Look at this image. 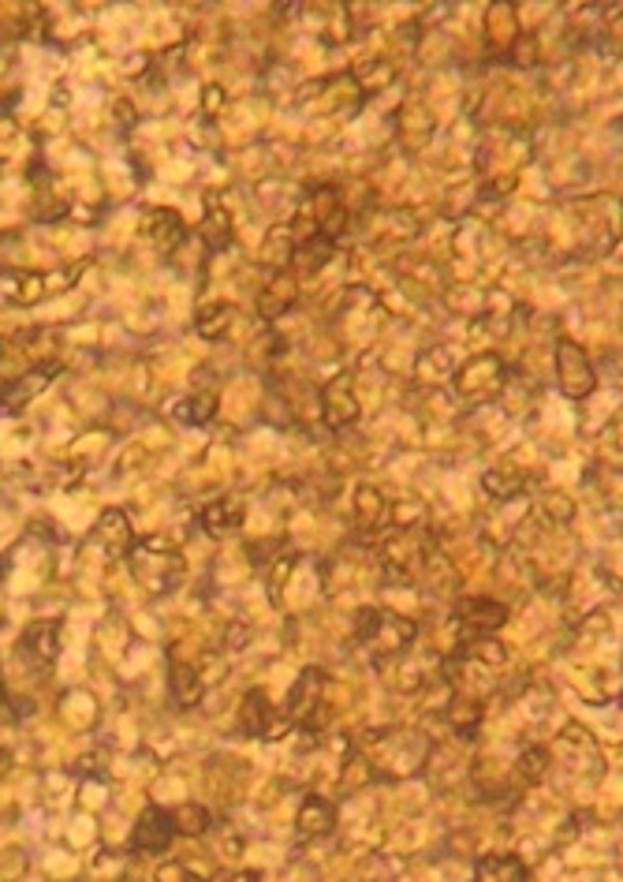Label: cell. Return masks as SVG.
I'll use <instances>...</instances> for the list:
<instances>
[{
    "label": "cell",
    "mask_w": 623,
    "mask_h": 882,
    "mask_svg": "<svg viewBox=\"0 0 623 882\" xmlns=\"http://www.w3.org/2000/svg\"><path fill=\"white\" fill-rule=\"evenodd\" d=\"M240 725H243L246 737H270V729H273V703H270V695H265L262 689L246 692Z\"/></svg>",
    "instance_id": "cell-14"
},
{
    "label": "cell",
    "mask_w": 623,
    "mask_h": 882,
    "mask_svg": "<svg viewBox=\"0 0 623 882\" xmlns=\"http://www.w3.org/2000/svg\"><path fill=\"white\" fill-rule=\"evenodd\" d=\"M172 838H176L172 816H168L165 808H150V811H142V819H138L131 849L135 852H165L168 846H172Z\"/></svg>",
    "instance_id": "cell-8"
},
{
    "label": "cell",
    "mask_w": 623,
    "mask_h": 882,
    "mask_svg": "<svg viewBox=\"0 0 623 882\" xmlns=\"http://www.w3.org/2000/svg\"><path fill=\"white\" fill-rule=\"evenodd\" d=\"M4 759H8V756H4V748H0V767H4Z\"/></svg>",
    "instance_id": "cell-27"
},
{
    "label": "cell",
    "mask_w": 623,
    "mask_h": 882,
    "mask_svg": "<svg viewBox=\"0 0 623 882\" xmlns=\"http://www.w3.org/2000/svg\"><path fill=\"white\" fill-rule=\"evenodd\" d=\"M321 703H325L321 670H303V678L292 689V700H288V718L295 725H303V729H314V725H318V714H321Z\"/></svg>",
    "instance_id": "cell-7"
},
{
    "label": "cell",
    "mask_w": 623,
    "mask_h": 882,
    "mask_svg": "<svg viewBox=\"0 0 623 882\" xmlns=\"http://www.w3.org/2000/svg\"><path fill=\"white\" fill-rule=\"evenodd\" d=\"M232 318H235V311L229 307V303H217V307L202 311V322H198V329H202V337L217 340V337H224V333H229Z\"/></svg>",
    "instance_id": "cell-22"
},
{
    "label": "cell",
    "mask_w": 623,
    "mask_h": 882,
    "mask_svg": "<svg viewBox=\"0 0 623 882\" xmlns=\"http://www.w3.org/2000/svg\"><path fill=\"white\" fill-rule=\"evenodd\" d=\"M482 486H486L493 497H500V502H511V497H519L522 490L530 486V479L522 472H508V468H493V472L482 475Z\"/></svg>",
    "instance_id": "cell-18"
},
{
    "label": "cell",
    "mask_w": 623,
    "mask_h": 882,
    "mask_svg": "<svg viewBox=\"0 0 623 882\" xmlns=\"http://www.w3.org/2000/svg\"><path fill=\"white\" fill-rule=\"evenodd\" d=\"M19 654H23V662L31 665V670H49V665L56 662V624L42 621V624H34V629H27L23 643H19Z\"/></svg>",
    "instance_id": "cell-9"
},
{
    "label": "cell",
    "mask_w": 623,
    "mask_h": 882,
    "mask_svg": "<svg viewBox=\"0 0 623 882\" xmlns=\"http://www.w3.org/2000/svg\"><path fill=\"white\" fill-rule=\"evenodd\" d=\"M384 513H389V502H384L378 490L373 486L355 490V516H359L362 527H378L384 521Z\"/></svg>",
    "instance_id": "cell-19"
},
{
    "label": "cell",
    "mask_w": 623,
    "mask_h": 882,
    "mask_svg": "<svg viewBox=\"0 0 623 882\" xmlns=\"http://www.w3.org/2000/svg\"><path fill=\"white\" fill-rule=\"evenodd\" d=\"M414 636H419V624L408 621V617H400V613H389V610H362L359 624H355V640L362 643V651L370 654L378 665L408 654Z\"/></svg>",
    "instance_id": "cell-1"
},
{
    "label": "cell",
    "mask_w": 623,
    "mask_h": 882,
    "mask_svg": "<svg viewBox=\"0 0 623 882\" xmlns=\"http://www.w3.org/2000/svg\"><path fill=\"white\" fill-rule=\"evenodd\" d=\"M552 363H557V378H560L563 397L582 400V397H590L593 389H598V370H593L590 356L576 345V340H560L557 359H552Z\"/></svg>",
    "instance_id": "cell-4"
},
{
    "label": "cell",
    "mask_w": 623,
    "mask_h": 882,
    "mask_svg": "<svg viewBox=\"0 0 623 882\" xmlns=\"http://www.w3.org/2000/svg\"><path fill=\"white\" fill-rule=\"evenodd\" d=\"M94 538H97V543H108V554H113V557H131V550H135L131 524H127V516L116 513V508H113V513H105L102 521H97Z\"/></svg>",
    "instance_id": "cell-12"
},
{
    "label": "cell",
    "mask_w": 623,
    "mask_h": 882,
    "mask_svg": "<svg viewBox=\"0 0 623 882\" xmlns=\"http://www.w3.org/2000/svg\"><path fill=\"white\" fill-rule=\"evenodd\" d=\"M127 561H131L135 580L142 584L146 591H168V587H176V580H180V573H183L180 554L161 550L157 543H142V546L135 543V550Z\"/></svg>",
    "instance_id": "cell-3"
},
{
    "label": "cell",
    "mask_w": 623,
    "mask_h": 882,
    "mask_svg": "<svg viewBox=\"0 0 623 882\" xmlns=\"http://www.w3.org/2000/svg\"><path fill=\"white\" fill-rule=\"evenodd\" d=\"M516 4H493L486 15V42L500 53H511V45L519 42V19Z\"/></svg>",
    "instance_id": "cell-10"
},
{
    "label": "cell",
    "mask_w": 623,
    "mask_h": 882,
    "mask_svg": "<svg viewBox=\"0 0 623 882\" xmlns=\"http://www.w3.org/2000/svg\"><path fill=\"white\" fill-rule=\"evenodd\" d=\"M157 882H202V879L191 875L183 864H161V871H157Z\"/></svg>",
    "instance_id": "cell-26"
},
{
    "label": "cell",
    "mask_w": 623,
    "mask_h": 882,
    "mask_svg": "<svg viewBox=\"0 0 623 882\" xmlns=\"http://www.w3.org/2000/svg\"><path fill=\"white\" fill-rule=\"evenodd\" d=\"M508 386V367L497 351H482V356L467 359L456 370V389L463 400H474V405H489L497 400Z\"/></svg>",
    "instance_id": "cell-2"
},
{
    "label": "cell",
    "mask_w": 623,
    "mask_h": 882,
    "mask_svg": "<svg viewBox=\"0 0 623 882\" xmlns=\"http://www.w3.org/2000/svg\"><path fill=\"white\" fill-rule=\"evenodd\" d=\"M541 508H546V516H549V524H568L571 521V513H576V505L568 502L563 494H549V497H541Z\"/></svg>",
    "instance_id": "cell-25"
},
{
    "label": "cell",
    "mask_w": 623,
    "mask_h": 882,
    "mask_svg": "<svg viewBox=\"0 0 623 882\" xmlns=\"http://www.w3.org/2000/svg\"><path fill=\"white\" fill-rule=\"evenodd\" d=\"M172 827L176 834H202L210 827V811L198 808V804H183L180 811H172Z\"/></svg>",
    "instance_id": "cell-21"
},
{
    "label": "cell",
    "mask_w": 623,
    "mask_h": 882,
    "mask_svg": "<svg viewBox=\"0 0 623 882\" xmlns=\"http://www.w3.org/2000/svg\"><path fill=\"white\" fill-rule=\"evenodd\" d=\"M202 678H198L194 670H187V665H176L172 670V692L176 700H180V707H194L198 700H202Z\"/></svg>",
    "instance_id": "cell-20"
},
{
    "label": "cell",
    "mask_w": 623,
    "mask_h": 882,
    "mask_svg": "<svg viewBox=\"0 0 623 882\" xmlns=\"http://www.w3.org/2000/svg\"><path fill=\"white\" fill-rule=\"evenodd\" d=\"M146 237H150L161 251L176 248V243L183 240V218L172 210H154L150 218H146Z\"/></svg>",
    "instance_id": "cell-15"
},
{
    "label": "cell",
    "mask_w": 623,
    "mask_h": 882,
    "mask_svg": "<svg viewBox=\"0 0 623 882\" xmlns=\"http://www.w3.org/2000/svg\"><path fill=\"white\" fill-rule=\"evenodd\" d=\"M508 621V606L493 602V599H463L456 606V624L463 632V640H486Z\"/></svg>",
    "instance_id": "cell-5"
},
{
    "label": "cell",
    "mask_w": 623,
    "mask_h": 882,
    "mask_svg": "<svg viewBox=\"0 0 623 882\" xmlns=\"http://www.w3.org/2000/svg\"><path fill=\"white\" fill-rule=\"evenodd\" d=\"M321 416L332 430H344L359 419V397H355L351 375H336L329 386L321 389Z\"/></svg>",
    "instance_id": "cell-6"
},
{
    "label": "cell",
    "mask_w": 623,
    "mask_h": 882,
    "mask_svg": "<svg viewBox=\"0 0 623 882\" xmlns=\"http://www.w3.org/2000/svg\"><path fill=\"white\" fill-rule=\"evenodd\" d=\"M478 882H530V871L519 857L478 860Z\"/></svg>",
    "instance_id": "cell-16"
},
{
    "label": "cell",
    "mask_w": 623,
    "mask_h": 882,
    "mask_svg": "<svg viewBox=\"0 0 623 882\" xmlns=\"http://www.w3.org/2000/svg\"><path fill=\"white\" fill-rule=\"evenodd\" d=\"M295 300H299V288H295V273L292 270H281V273H276V281L262 292L258 311H262V318H281Z\"/></svg>",
    "instance_id": "cell-13"
},
{
    "label": "cell",
    "mask_w": 623,
    "mask_h": 882,
    "mask_svg": "<svg viewBox=\"0 0 623 882\" xmlns=\"http://www.w3.org/2000/svg\"><path fill=\"white\" fill-rule=\"evenodd\" d=\"M332 827H336V808L325 797H306L299 804V841L332 834Z\"/></svg>",
    "instance_id": "cell-11"
},
{
    "label": "cell",
    "mask_w": 623,
    "mask_h": 882,
    "mask_svg": "<svg viewBox=\"0 0 623 882\" xmlns=\"http://www.w3.org/2000/svg\"><path fill=\"white\" fill-rule=\"evenodd\" d=\"M213 411H217V393H198L191 400H183L180 419L183 423H205V419H213Z\"/></svg>",
    "instance_id": "cell-24"
},
{
    "label": "cell",
    "mask_w": 623,
    "mask_h": 882,
    "mask_svg": "<svg viewBox=\"0 0 623 882\" xmlns=\"http://www.w3.org/2000/svg\"><path fill=\"white\" fill-rule=\"evenodd\" d=\"M202 524H205V532H210V535L235 532V527L243 524V502H235V497H221V502H213L210 508H205Z\"/></svg>",
    "instance_id": "cell-17"
},
{
    "label": "cell",
    "mask_w": 623,
    "mask_h": 882,
    "mask_svg": "<svg viewBox=\"0 0 623 882\" xmlns=\"http://www.w3.org/2000/svg\"><path fill=\"white\" fill-rule=\"evenodd\" d=\"M516 767L522 774V781H541V778H546V770H549V752L538 748V744H530V748H522Z\"/></svg>",
    "instance_id": "cell-23"
}]
</instances>
